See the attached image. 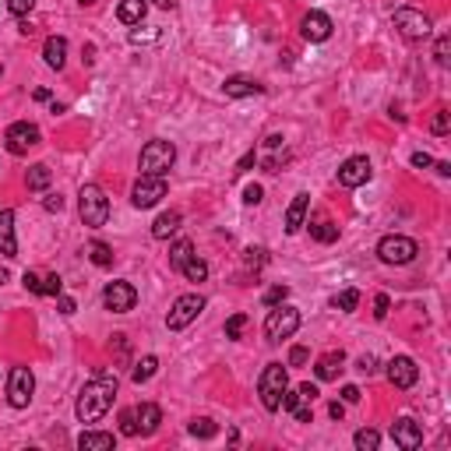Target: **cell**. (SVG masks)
Instances as JSON below:
<instances>
[{
  "instance_id": "cell-52",
  "label": "cell",
  "mask_w": 451,
  "mask_h": 451,
  "mask_svg": "<svg viewBox=\"0 0 451 451\" xmlns=\"http://www.w3.org/2000/svg\"><path fill=\"white\" fill-rule=\"evenodd\" d=\"M300 395H303L307 402H314V399H317L321 391H317V384H310V381H307V384H300Z\"/></svg>"
},
{
  "instance_id": "cell-27",
  "label": "cell",
  "mask_w": 451,
  "mask_h": 451,
  "mask_svg": "<svg viewBox=\"0 0 451 451\" xmlns=\"http://www.w3.org/2000/svg\"><path fill=\"white\" fill-rule=\"evenodd\" d=\"M194 258V244L191 240H177L173 247H169V268H177V271H184V264Z\"/></svg>"
},
{
  "instance_id": "cell-32",
  "label": "cell",
  "mask_w": 451,
  "mask_h": 451,
  "mask_svg": "<svg viewBox=\"0 0 451 451\" xmlns=\"http://www.w3.org/2000/svg\"><path fill=\"white\" fill-rule=\"evenodd\" d=\"M353 444H356L360 451H377V448H381V434H377V430H370V427H363V430H356Z\"/></svg>"
},
{
  "instance_id": "cell-4",
  "label": "cell",
  "mask_w": 451,
  "mask_h": 451,
  "mask_svg": "<svg viewBox=\"0 0 451 451\" xmlns=\"http://www.w3.org/2000/svg\"><path fill=\"white\" fill-rule=\"evenodd\" d=\"M78 215H81V222L88 226V230L106 226V219H109V198L102 194L99 184H81V191H78Z\"/></svg>"
},
{
  "instance_id": "cell-33",
  "label": "cell",
  "mask_w": 451,
  "mask_h": 451,
  "mask_svg": "<svg viewBox=\"0 0 451 451\" xmlns=\"http://www.w3.org/2000/svg\"><path fill=\"white\" fill-rule=\"evenodd\" d=\"M184 275H187V282H205V278H208V264L194 254V258L184 264Z\"/></svg>"
},
{
  "instance_id": "cell-26",
  "label": "cell",
  "mask_w": 451,
  "mask_h": 451,
  "mask_svg": "<svg viewBox=\"0 0 451 451\" xmlns=\"http://www.w3.org/2000/svg\"><path fill=\"white\" fill-rule=\"evenodd\" d=\"M49 180H53V173H49V166H46V162H35V166H29V173H25V184H29V191H46V187H49Z\"/></svg>"
},
{
  "instance_id": "cell-53",
  "label": "cell",
  "mask_w": 451,
  "mask_h": 451,
  "mask_svg": "<svg viewBox=\"0 0 451 451\" xmlns=\"http://www.w3.org/2000/svg\"><path fill=\"white\" fill-rule=\"evenodd\" d=\"M254 162H258V155H254V152H247V155H244V159L237 162V173H247V169H251Z\"/></svg>"
},
{
  "instance_id": "cell-7",
  "label": "cell",
  "mask_w": 451,
  "mask_h": 451,
  "mask_svg": "<svg viewBox=\"0 0 451 451\" xmlns=\"http://www.w3.org/2000/svg\"><path fill=\"white\" fill-rule=\"evenodd\" d=\"M201 310H205V296H201V293H184V296H177L173 307H169L166 328H169V331H184L191 321H198Z\"/></svg>"
},
{
  "instance_id": "cell-40",
  "label": "cell",
  "mask_w": 451,
  "mask_h": 451,
  "mask_svg": "<svg viewBox=\"0 0 451 451\" xmlns=\"http://www.w3.org/2000/svg\"><path fill=\"white\" fill-rule=\"evenodd\" d=\"M247 268H264V261H268V251L264 247H247Z\"/></svg>"
},
{
  "instance_id": "cell-56",
  "label": "cell",
  "mask_w": 451,
  "mask_h": 451,
  "mask_svg": "<svg viewBox=\"0 0 451 451\" xmlns=\"http://www.w3.org/2000/svg\"><path fill=\"white\" fill-rule=\"evenodd\" d=\"M159 32H131V42H148V39H155Z\"/></svg>"
},
{
  "instance_id": "cell-42",
  "label": "cell",
  "mask_w": 451,
  "mask_h": 451,
  "mask_svg": "<svg viewBox=\"0 0 451 451\" xmlns=\"http://www.w3.org/2000/svg\"><path fill=\"white\" fill-rule=\"evenodd\" d=\"M22 286H25L29 293H35V296H42V278H39L35 271H25V275H22Z\"/></svg>"
},
{
  "instance_id": "cell-2",
  "label": "cell",
  "mask_w": 451,
  "mask_h": 451,
  "mask_svg": "<svg viewBox=\"0 0 451 451\" xmlns=\"http://www.w3.org/2000/svg\"><path fill=\"white\" fill-rule=\"evenodd\" d=\"M173 162H177V148H173V141H162V138L148 141L138 155L141 177H166L169 169H173Z\"/></svg>"
},
{
  "instance_id": "cell-41",
  "label": "cell",
  "mask_w": 451,
  "mask_h": 451,
  "mask_svg": "<svg viewBox=\"0 0 451 451\" xmlns=\"http://www.w3.org/2000/svg\"><path fill=\"white\" fill-rule=\"evenodd\" d=\"M120 434H124V437H138V423H134V409H124V413H120Z\"/></svg>"
},
{
  "instance_id": "cell-49",
  "label": "cell",
  "mask_w": 451,
  "mask_h": 451,
  "mask_svg": "<svg viewBox=\"0 0 451 451\" xmlns=\"http://www.w3.org/2000/svg\"><path fill=\"white\" fill-rule=\"evenodd\" d=\"M356 370H360V374H367V377H370V374H374V370H377V360H374V356H360V360H356Z\"/></svg>"
},
{
  "instance_id": "cell-30",
  "label": "cell",
  "mask_w": 451,
  "mask_h": 451,
  "mask_svg": "<svg viewBox=\"0 0 451 451\" xmlns=\"http://www.w3.org/2000/svg\"><path fill=\"white\" fill-rule=\"evenodd\" d=\"M310 237H314L317 244H335V240H338V226L328 222V219H321V222L310 226Z\"/></svg>"
},
{
  "instance_id": "cell-3",
  "label": "cell",
  "mask_w": 451,
  "mask_h": 451,
  "mask_svg": "<svg viewBox=\"0 0 451 451\" xmlns=\"http://www.w3.org/2000/svg\"><path fill=\"white\" fill-rule=\"evenodd\" d=\"M286 388H290V374H286V367H282V363H268V367L261 370V377H258L261 406H264L268 413H278V409H282V395H286Z\"/></svg>"
},
{
  "instance_id": "cell-59",
  "label": "cell",
  "mask_w": 451,
  "mask_h": 451,
  "mask_svg": "<svg viewBox=\"0 0 451 451\" xmlns=\"http://www.w3.org/2000/svg\"><path fill=\"white\" fill-rule=\"evenodd\" d=\"M32 95H35V99H39V102H46V99H49V88H35V92H32Z\"/></svg>"
},
{
  "instance_id": "cell-47",
  "label": "cell",
  "mask_w": 451,
  "mask_h": 451,
  "mask_svg": "<svg viewBox=\"0 0 451 451\" xmlns=\"http://www.w3.org/2000/svg\"><path fill=\"white\" fill-rule=\"evenodd\" d=\"M307 356H310V353H307L303 346H293V349H290V367H303Z\"/></svg>"
},
{
  "instance_id": "cell-50",
  "label": "cell",
  "mask_w": 451,
  "mask_h": 451,
  "mask_svg": "<svg viewBox=\"0 0 451 451\" xmlns=\"http://www.w3.org/2000/svg\"><path fill=\"white\" fill-rule=\"evenodd\" d=\"M56 307H61V314H74V310H78V303H74L71 296H64V293L56 296Z\"/></svg>"
},
{
  "instance_id": "cell-24",
  "label": "cell",
  "mask_w": 451,
  "mask_h": 451,
  "mask_svg": "<svg viewBox=\"0 0 451 451\" xmlns=\"http://www.w3.org/2000/svg\"><path fill=\"white\" fill-rule=\"evenodd\" d=\"M180 230V212H162L155 222H152V237L155 240H169Z\"/></svg>"
},
{
  "instance_id": "cell-5",
  "label": "cell",
  "mask_w": 451,
  "mask_h": 451,
  "mask_svg": "<svg viewBox=\"0 0 451 451\" xmlns=\"http://www.w3.org/2000/svg\"><path fill=\"white\" fill-rule=\"evenodd\" d=\"M300 328V310L290 307V303H278L268 310L264 317V335H268V342H282V338H293Z\"/></svg>"
},
{
  "instance_id": "cell-39",
  "label": "cell",
  "mask_w": 451,
  "mask_h": 451,
  "mask_svg": "<svg viewBox=\"0 0 451 451\" xmlns=\"http://www.w3.org/2000/svg\"><path fill=\"white\" fill-rule=\"evenodd\" d=\"M290 300V290L286 286H271L268 293H264V307H278V303H286Z\"/></svg>"
},
{
  "instance_id": "cell-6",
  "label": "cell",
  "mask_w": 451,
  "mask_h": 451,
  "mask_svg": "<svg viewBox=\"0 0 451 451\" xmlns=\"http://www.w3.org/2000/svg\"><path fill=\"white\" fill-rule=\"evenodd\" d=\"M416 254H420V244H416L413 237L391 233V237H384V240L377 244V258H381L384 264H409V261H416Z\"/></svg>"
},
{
  "instance_id": "cell-10",
  "label": "cell",
  "mask_w": 451,
  "mask_h": 451,
  "mask_svg": "<svg viewBox=\"0 0 451 451\" xmlns=\"http://www.w3.org/2000/svg\"><path fill=\"white\" fill-rule=\"evenodd\" d=\"M32 391H35V377L29 367H15L11 377H8V402L15 409H25L32 402Z\"/></svg>"
},
{
  "instance_id": "cell-23",
  "label": "cell",
  "mask_w": 451,
  "mask_h": 451,
  "mask_svg": "<svg viewBox=\"0 0 451 451\" xmlns=\"http://www.w3.org/2000/svg\"><path fill=\"white\" fill-rule=\"evenodd\" d=\"M148 15V0H120V8H117V18L124 25H141Z\"/></svg>"
},
{
  "instance_id": "cell-21",
  "label": "cell",
  "mask_w": 451,
  "mask_h": 451,
  "mask_svg": "<svg viewBox=\"0 0 451 451\" xmlns=\"http://www.w3.org/2000/svg\"><path fill=\"white\" fill-rule=\"evenodd\" d=\"M42 61L53 68V71H61L68 64V39L64 35H49L46 46H42Z\"/></svg>"
},
{
  "instance_id": "cell-17",
  "label": "cell",
  "mask_w": 451,
  "mask_h": 451,
  "mask_svg": "<svg viewBox=\"0 0 451 451\" xmlns=\"http://www.w3.org/2000/svg\"><path fill=\"white\" fill-rule=\"evenodd\" d=\"M222 92L230 95V99H247V95H261V92H264V85H261V81H254V78H247V74H233V78H226Z\"/></svg>"
},
{
  "instance_id": "cell-60",
  "label": "cell",
  "mask_w": 451,
  "mask_h": 451,
  "mask_svg": "<svg viewBox=\"0 0 451 451\" xmlns=\"http://www.w3.org/2000/svg\"><path fill=\"white\" fill-rule=\"evenodd\" d=\"M152 4H155V8H166V11H169V8L177 4V0H152Z\"/></svg>"
},
{
  "instance_id": "cell-25",
  "label": "cell",
  "mask_w": 451,
  "mask_h": 451,
  "mask_svg": "<svg viewBox=\"0 0 451 451\" xmlns=\"http://www.w3.org/2000/svg\"><path fill=\"white\" fill-rule=\"evenodd\" d=\"M113 444H117V437H113V434H99V430H85V434L78 437V448H81V451H109Z\"/></svg>"
},
{
  "instance_id": "cell-18",
  "label": "cell",
  "mask_w": 451,
  "mask_h": 451,
  "mask_svg": "<svg viewBox=\"0 0 451 451\" xmlns=\"http://www.w3.org/2000/svg\"><path fill=\"white\" fill-rule=\"evenodd\" d=\"M134 423H138V434L148 437V434L159 430V423H162V409H159L155 402H141V406H134Z\"/></svg>"
},
{
  "instance_id": "cell-9",
  "label": "cell",
  "mask_w": 451,
  "mask_h": 451,
  "mask_svg": "<svg viewBox=\"0 0 451 451\" xmlns=\"http://www.w3.org/2000/svg\"><path fill=\"white\" fill-rule=\"evenodd\" d=\"M166 198V177H138V184L131 187V205L134 208H155Z\"/></svg>"
},
{
  "instance_id": "cell-44",
  "label": "cell",
  "mask_w": 451,
  "mask_h": 451,
  "mask_svg": "<svg viewBox=\"0 0 451 451\" xmlns=\"http://www.w3.org/2000/svg\"><path fill=\"white\" fill-rule=\"evenodd\" d=\"M32 8H35V0H8V11L18 15V18H25Z\"/></svg>"
},
{
  "instance_id": "cell-61",
  "label": "cell",
  "mask_w": 451,
  "mask_h": 451,
  "mask_svg": "<svg viewBox=\"0 0 451 451\" xmlns=\"http://www.w3.org/2000/svg\"><path fill=\"white\" fill-rule=\"evenodd\" d=\"M78 4H81V8H92V4H95V0H78Z\"/></svg>"
},
{
  "instance_id": "cell-35",
  "label": "cell",
  "mask_w": 451,
  "mask_h": 451,
  "mask_svg": "<svg viewBox=\"0 0 451 451\" xmlns=\"http://www.w3.org/2000/svg\"><path fill=\"white\" fill-rule=\"evenodd\" d=\"M331 303H335L338 310H346V314H349V310H356V307H360V290H342V293H338Z\"/></svg>"
},
{
  "instance_id": "cell-37",
  "label": "cell",
  "mask_w": 451,
  "mask_h": 451,
  "mask_svg": "<svg viewBox=\"0 0 451 451\" xmlns=\"http://www.w3.org/2000/svg\"><path fill=\"white\" fill-rule=\"evenodd\" d=\"M247 328V314H233L230 321H226V338H240Z\"/></svg>"
},
{
  "instance_id": "cell-46",
  "label": "cell",
  "mask_w": 451,
  "mask_h": 451,
  "mask_svg": "<svg viewBox=\"0 0 451 451\" xmlns=\"http://www.w3.org/2000/svg\"><path fill=\"white\" fill-rule=\"evenodd\" d=\"M42 208H46V212H64V198H61V194H46V198H42Z\"/></svg>"
},
{
  "instance_id": "cell-14",
  "label": "cell",
  "mask_w": 451,
  "mask_h": 451,
  "mask_svg": "<svg viewBox=\"0 0 451 451\" xmlns=\"http://www.w3.org/2000/svg\"><path fill=\"white\" fill-rule=\"evenodd\" d=\"M391 441L399 444V448H406V451H413V448L423 444V427H420L416 420L402 416V420H395V423H391Z\"/></svg>"
},
{
  "instance_id": "cell-12",
  "label": "cell",
  "mask_w": 451,
  "mask_h": 451,
  "mask_svg": "<svg viewBox=\"0 0 451 451\" xmlns=\"http://www.w3.org/2000/svg\"><path fill=\"white\" fill-rule=\"evenodd\" d=\"M102 303H106V310H113V314H127V310H134L138 293H134L131 282H109V286L102 290Z\"/></svg>"
},
{
  "instance_id": "cell-16",
  "label": "cell",
  "mask_w": 451,
  "mask_h": 451,
  "mask_svg": "<svg viewBox=\"0 0 451 451\" xmlns=\"http://www.w3.org/2000/svg\"><path fill=\"white\" fill-rule=\"evenodd\" d=\"M300 32H303L307 42H324V39H331V18L321 15V11H310V15L300 22Z\"/></svg>"
},
{
  "instance_id": "cell-55",
  "label": "cell",
  "mask_w": 451,
  "mask_h": 451,
  "mask_svg": "<svg viewBox=\"0 0 451 451\" xmlns=\"http://www.w3.org/2000/svg\"><path fill=\"white\" fill-rule=\"evenodd\" d=\"M328 413H331V420H342V416H346V406H342V402H331Z\"/></svg>"
},
{
  "instance_id": "cell-36",
  "label": "cell",
  "mask_w": 451,
  "mask_h": 451,
  "mask_svg": "<svg viewBox=\"0 0 451 451\" xmlns=\"http://www.w3.org/2000/svg\"><path fill=\"white\" fill-rule=\"evenodd\" d=\"M61 293H64V278L56 275V271L46 275V278H42V296H61Z\"/></svg>"
},
{
  "instance_id": "cell-15",
  "label": "cell",
  "mask_w": 451,
  "mask_h": 451,
  "mask_svg": "<svg viewBox=\"0 0 451 451\" xmlns=\"http://www.w3.org/2000/svg\"><path fill=\"white\" fill-rule=\"evenodd\" d=\"M416 377H420V367H416L413 356H395V360L388 363V381H391L395 388H413Z\"/></svg>"
},
{
  "instance_id": "cell-13",
  "label": "cell",
  "mask_w": 451,
  "mask_h": 451,
  "mask_svg": "<svg viewBox=\"0 0 451 451\" xmlns=\"http://www.w3.org/2000/svg\"><path fill=\"white\" fill-rule=\"evenodd\" d=\"M4 141H8V152H11V155H25L29 148H35V145H39V127H35V124H29V120H18V124H11V127H8Z\"/></svg>"
},
{
  "instance_id": "cell-11",
  "label": "cell",
  "mask_w": 451,
  "mask_h": 451,
  "mask_svg": "<svg viewBox=\"0 0 451 451\" xmlns=\"http://www.w3.org/2000/svg\"><path fill=\"white\" fill-rule=\"evenodd\" d=\"M374 177V166L367 155H349L342 166H338V184L342 187H363Z\"/></svg>"
},
{
  "instance_id": "cell-58",
  "label": "cell",
  "mask_w": 451,
  "mask_h": 451,
  "mask_svg": "<svg viewBox=\"0 0 451 451\" xmlns=\"http://www.w3.org/2000/svg\"><path fill=\"white\" fill-rule=\"evenodd\" d=\"M264 145H268V148H282V134H271Z\"/></svg>"
},
{
  "instance_id": "cell-31",
  "label": "cell",
  "mask_w": 451,
  "mask_h": 451,
  "mask_svg": "<svg viewBox=\"0 0 451 451\" xmlns=\"http://www.w3.org/2000/svg\"><path fill=\"white\" fill-rule=\"evenodd\" d=\"M187 430H191V437H198V441H212V437L219 434V427H215L208 416H201V420H191V427H187Z\"/></svg>"
},
{
  "instance_id": "cell-1",
  "label": "cell",
  "mask_w": 451,
  "mask_h": 451,
  "mask_svg": "<svg viewBox=\"0 0 451 451\" xmlns=\"http://www.w3.org/2000/svg\"><path fill=\"white\" fill-rule=\"evenodd\" d=\"M113 399H117V374H99L95 381H88L81 391H78V406H74V416L81 423H99Z\"/></svg>"
},
{
  "instance_id": "cell-54",
  "label": "cell",
  "mask_w": 451,
  "mask_h": 451,
  "mask_svg": "<svg viewBox=\"0 0 451 451\" xmlns=\"http://www.w3.org/2000/svg\"><path fill=\"white\" fill-rule=\"evenodd\" d=\"M413 166H416V169H427V166H434V159H430L427 152H416V155H413Z\"/></svg>"
},
{
  "instance_id": "cell-8",
  "label": "cell",
  "mask_w": 451,
  "mask_h": 451,
  "mask_svg": "<svg viewBox=\"0 0 451 451\" xmlns=\"http://www.w3.org/2000/svg\"><path fill=\"white\" fill-rule=\"evenodd\" d=\"M391 22H395V29H399L406 39H427L434 32V22L423 11H416V8H395Z\"/></svg>"
},
{
  "instance_id": "cell-28",
  "label": "cell",
  "mask_w": 451,
  "mask_h": 451,
  "mask_svg": "<svg viewBox=\"0 0 451 451\" xmlns=\"http://www.w3.org/2000/svg\"><path fill=\"white\" fill-rule=\"evenodd\" d=\"M155 370H159V356H141V360L134 363V370H131V381H134V384H145V381L155 377Z\"/></svg>"
},
{
  "instance_id": "cell-43",
  "label": "cell",
  "mask_w": 451,
  "mask_h": 451,
  "mask_svg": "<svg viewBox=\"0 0 451 451\" xmlns=\"http://www.w3.org/2000/svg\"><path fill=\"white\" fill-rule=\"evenodd\" d=\"M388 307H391V296H388V293H377V296H374V317L384 321V317H388Z\"/></svg>"
},
{
  "instance_id": "cell-57",
  "label": "cell",
  "mask_w": 451,
  "mask_h": 451,
  "mask_svg": "<svg viewBox=\"0 0 451 451\" xmlns=\"http://www.w3.org/2000/svg\"><path fill=\"white\" fill-rule=\"evenodd\" d=\"M434 169H437V173H441V177H451V162H437Z\"/></svg>"
},
{
  "instance_id": "cell-22",
  "label": "cell",
  "mask_w": 451,
  "mask_h": 451,
  "mask_svg": "<svg viewBox=\"0 0 451 451\" xmlns=\"http://www.w3.org/2000/svg\"><path fill=\"white\" fill-rule=\"evenodd\" d=\"M342 363H346V353H342V349L324 353V356L317 360V367H314L317 381H335V377H338V370H342Z\"/></svg>"
},
{
  "instance_id": "cell-19",
  "label": "cell",
  "mask_w": 451,
  "mask_h": 451,
  "mask_svg": "<svg viewBox=\"0 0 451 451\" xmlns=\"http://www.w3.org/2000/svg\"><path fill=\"white\" fill-rule=\"evenodd\" d=\"M0 254L18 258V240H15V212L4 208L0 212Z\"/></svg>"
},
{
  "instance_id": "cell-34",
  "label": "cell",
  "mask_w": 451,
  "mask_h": 451,
  "mask_svg": "<svg viewBox=\"0 0 451 451\" xmlns=\"http://www.w3.org/2000/svg\"><path fill=\"white\" fill-rule=\"evenodd\" d=\"M434 61L441 64V68H448L451 64V35L444 32V35H437V46H434Z\"/></svg>"
},
{
  "instance_id": "cell-29",
  "label": "cell",
  "mask_w": 451,
  "mask_h": 451,
  "mask_svg": "<svg viewBox=\"0 0 451 451\" xmlns=\"http://www.w3.org/2000/svg\"><path fill=\"white\" fill-rule=\"evenodd\" d=\"M88 258H92L95 268H109V264H113V247L102 244V240H92V244H88Z\"/></svg>"
},
{
  "instance_id": "cell-20",
  "label": "cell",
  "mask_w": 451,
  "mask_h": 451,
  "mask_svg": "<svg viewBox=\"0 0 451 451\" xmlns=\"http://www.w3.org/2000/svg\"><path fill=\"white\" fill-rule=\"evenodd\" d=\"M307 208H310V194H296L293 205L286 208V233H300L303 226H307Z\"/></svg>"
},
{
  "instance_id": "cell-38",
  "label": "cell",
  "mask_w": 451,
  "mask_h": 451,
  "mask_svg": "<svg viewBox=\"0 0 451 451\" xmlns=\"http://www.w3.org/2000/svg\"><path fill=\"white\" fill-rule=\"evenodd\" d=\"M430 131H434V134H448V131H451V113H448V109H437V113H434Z\"/></svg>"
},
{
  "instance_id": "cell-48",
  "label": "cell",
  "mask_w": 451,
  "mask_h": 451,
  "mask_svg": "<svg viewBox=\"0 0 451 451\" xmlns=\"http://www.w3.org/2000/svg\"><path fill=\"white\" fill-rule=\"evenodd\" d=\"M293 416H296L300 423H314V409H310V402H300V406L293 409Z\"/></svg>"
},
{
  "instance_id": "cell-45",
  "label": "cell",
  "mask_w": 451,
  "mask_h": 451,
  "mask_svg": "<svg viewBox=\"0 0 451 451\" xmlns=\"http://www.w3.org/2000/svg\"><path fill=\"white\" fill-rule=\"evenodd\" d=\"M261 201H264V191L258 184H247L244 187V205H261Z\"/></svg>"
},
{
  "instance_id": "cell-51",
  "label": "cell",
  "mask_w": 451,
  "mask_h": 451,
  "mask_svg": "<svg viewBox=\"0 0 451 451\" xmlns=\"http://www.w3.org/2000/svg\"><path fill=\"white\" fill-rule=\"evenodd\" d=\"M342 402H349V406L360 402V388H356V384H346V388H342Z\"/></svg>"
}]
</instances>
